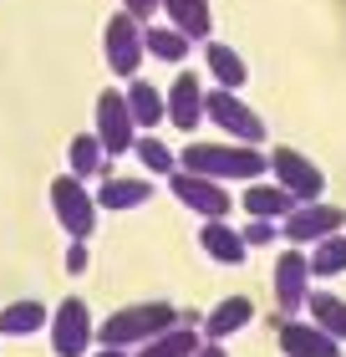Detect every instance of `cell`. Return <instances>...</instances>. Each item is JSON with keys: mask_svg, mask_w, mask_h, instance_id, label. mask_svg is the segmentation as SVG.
<instances>
[{"mask_svg": "<svg viewBox=\"0 0 346 357\" xmlns=\"http://www.w3.org/2000/svg\"><path fill=\"white\" fill-rule=\"evenodd\" d=\"M158 10H168V26L178 31V36H189V41H209V31H214L209 0H163Z\"/></svg>", "mask_w": 346, "mask_h": 357, "instance_id": "14", "label": "cell"}, {"mask_svg": "<svg viewBox=\"0 0 346 357\" xmlns=\"http://www.w3.org/2000/svg\"><path fill=\"white\" fill-rule=\"evenodd\" d=\"M178 317L168 301H138V306H123V312H112L102 327L92 332V342H102V347H143L148 337H158V332H168V327H178Z\"/></svg>", "mask_w": 346, "mask_h": 357, "instance_id": "2", "label": "cell"}, {"mask_svg": "<svg viewBox=\"0 0 346 357\" xmlns=\"http://www.w3.org/2000/svg\"><path fill=\"white\" fill-rule=\"evenodd\" d=\"M102 56H107V67L118 72V77H127V82L138 77V67H143V26H138L127 10L107 15V31H102Z\"/></svg>", "mask_w": 346, "mask_h": 357, "instance_id": "4", "label": "cell"}, {"mask_svg": "<svg viewBox=\"0 0 346 357\" xmlns=\"http://www.w3.org/2000/svg\"><path fill=\"white\" fill-rule=\"evenodd\" d=\"M280 352L285 357H341V342L326 337L316 321H280Z\"/></svg>", "mask_w": 346, "mask_h": 357, "instance_id": "13", "label": "cell"}, {"mask_svg": "<svg viewBox=\"0 0 346 357\" xmlns=\"http://www.w3.org/2000/svg\"><path fill=\"white\" fill-rule=\"evenodd\" d=\"M310 296V266H306V255L301 250H280V261H275V301H280V312L295 317L306 306Z\"/></svg>", "mask_w": 346, "mask_h": 357, "instance_id": "12", "label": "cell"}, {"mask_svg": "<svg viewBox=\"0 0 346 357\" xmlns=\"http://www.w3.org/2000/svg\"><path fill=\"white\" fill-rule=\"evenodd\" d=\"M204 56H209V72H214V82H219L224 92H235V87H244V61H239V52L235 46H224V41H204Z\"/></svg>", "mask_w": 346, "mask_h": 357, "instance_id": "23", "label": "cell"}, {"mask_svg": "<svg viewBox=\"0 0 346 357\" xmlns=\"http://www.w3.org/2000/svg\"><path fill=\"white\" fill-rule=\"evenodd\" d=\"M153 199V178H102L97 189V209H138Z\"/></svg>", "mask_w": 346, "mask_h": 357, "instance_id": "16", "label": "cell"}, {"mask_svg": "<svg viewBox=\"0 0 346 357\" xmlns=\"http://www.w3.org/2000/svg\"><path fill=\"white\" fill-rule=\"evenodd\" d=\"M67 164H72V178H97V174H107V158H102V149H97L92 133H77V138H72Z\"/></svg>", "mask_w": 346, "mask_h": 357, "instance_id": "24", "label": "cell"}, {"mask_svg": "<svg viewBox=\"0 0 346 357\" xmlns=\"http://www.w3.org/2000/svg\"><path fill=\"white\" fill-rule=\"evenodd\" d=\"M244 209H250V220H285L295 209V199L280 184H260V178H255V184L244 189Z\"/></svg>", "mask_w": 346, "mask_h": 357, "instance_id": "20", "label": "cell"}, {"mask_svg": "<svg viewBox=\"0 0 346 357\" xmlns=\"http://www.w3.org/2000/svg\"><path fill=\"white\" fill-rule=\"evenodd\" d=\"M123 102H127L133 128H158L163 123V87H153V82H127Z\"/></svg>", "mask_w": 346, "mask_h": 357, "instance_id": "19", "label": "cell"}, {"mask_svg": "<svg viewBox=\"0 0 346 357\" xmlns=\"http://www.w3.org/2000/svg\"><path fill=\"white\" fill-rule=\"evenodd\" d=\"M178 169L199 174V178H214V184H224V178L255 184V178L270 169V158L260 149H244V143H189L184 158H178Z\"/></svg>", "mask_w": 346, "mask_h": 357, "instance_id": "1", "label": "cell"}, {"mask_svg": "<svg viewBox=\"0 0 346 357\" xmlns=\"http://www.w3.org/2000/svg\"><path fill=\"white\" fill-rule=\"evenodd\" d=\"M163 118L173 128H184V133H194V128L204 123V82L194 72H178L173 82L163 87Z\"/></svg>", "mask_w": 346, "mask_h": 357, "instance_id": "11", "label": "cell"}, {"mask_svg": "<svg viewBox=\"0 0 346 357\" xmlns=\"http://www.w3.org/2000/svg\"><path fill=\"white\" fill-rule=\"evenodd\" d=\"M199 245L209 250V261H219V266H239L244 261V240H239V230H229L224 220H204Z\"/></svg>", "mask_w": 346, "mask_h": 357, "instance_id": "18", "label": "cell"}, {"mask_svg": "<svg viewBox=\"0 0 346 357\" xmlns=\"http://www.w3.org/2000/svg\"><path fill=\"white\" fill-rule=\"evenodd\" d=\"M52 209H56L61 230H67L72 240H87L97 230V199L81 189V178H72V174H61L52 184Z\"/></svg>", "mask_w": 346, "mask_h": 357, "instance_id": "6", "label": "cell"}, {"mask_svg": "<svg viewBox=\"0 0 346 357\" xmlns=\"http://www.w3.org/2000/svg\"><path fill=\"white\" fill-rule=\"evenodd\" d=\"M97 149H102V158H118V153H133V138H138V128L133 118H127V102H123V92L118 87H107L102 97H97Z\"/></svg>", "mask_w": 346, "mask_h": 357, "instance_id": "5", "label": "cell"}, {"mask_svg": "<svg viewBox=\"0 0 346 357\" xmlns=\"http://www.w3.org/2000/svg\"><path fill=\"white\" fill-rule=\"evenodd\" d=\"M158 6H163V0H123V10H127V15H133V21H138V26H143V21H148V15H153Z\"/></svg>", "mask_w": 346, "mask_h": 357, "instance_id": "30", "label": "cell"}, {"mask_svg": "<svg viewBox=\"0 0 346 357\" xmlns=\"http://www.w3.org/2000/svg\"><path fill=\"white\" fill-rule=\"evenodd\" d=\"M92 357H127V352H123V347H97Z\"/></svg>", "mask_w": 346, "mask_h": 357, "instance_id": "32", "label": "cell"}, {"mask_svg": "<svg viewBox=\"0 0 346 357\" xmlns=\"http://www.w3.org/2000/svg\"><path fill=\"white\" fill-rule=\"evenodd\" d=\"M143 52L158 61H184L189 56V36H178L173 26H148L143 31Z\"/></svg>", "mask_w": 346, "mask_h": 357, "instance_id": "25", "label": "cell"}, {"mask_svg": "<svg viewBox=\"0 0 346 357\" xmlns=\"http://www.w3.org/2000/svg\"><path fill=\"white\" fill-rule=\"evenodd\" d=\"M250 317H255L250 296H229V301H219V306L204 317V342H224V337H235L239 327H250Z\"/></svg>", "mask_w": 346, "mask_h": 357, "instance_id": "15", "label": "cell"}, {"mask_svg": "<svg viewBox=\"0 0 346 357\" xmlns=\"http://www.w3.org/2000/svg\"><path fill=\"white\" fill-rule=\"evenodd\" d=\"M194 357H229V352H224V342H199V352H194Z\"/></svg>", "mask_w": 346, "mask_h": 357, "instance_id": "31", "label": "cell"}, {"mask_svg": "<svg viewBox=\"0 0 346 357\" xmlns=\"http://www.w3.org/2000/svg\"><path fill=\"white\" fill-rule=\"evenodd\" d=\"M306 266H310V275H341L346 271V235L316 240V250L306 255Z\"/></svg>", "mask_w": 346, "mask_h": 357, "instance_id": "26", "label": "cell"}, {"mask_svg": "<svg viewBox=\"0 0 346 357\" xmlns=\"http://www.w3.org/2000/svg\"><path fill=\"white\" fill-rule=\"evenodd\" d=\"M46 306L41 301H10V306H0V337H31V332H41L46 327Z\"/></svg>", "mask_w": 346, "mask_h": 357, "instance_id": "22", "label": "cell"}, {"mask_svg": "<svg viewBox=\"0 0 346 357\" xmlns=\"http://www.w3.org/2000/svg\"><path fill=\"white\" fill-rule=\"evenodd\" d=\"M199 342H204V337L194 332V321H178V327L148 337V342L138 347V357H194V352H199Z\"/></svg>", "mask_w": 346, "mask_h": 357, "instance_id": "17", "label": "cell"}, {"mask_svg": "<svg viewBox=\"0 0 346 357\" xmlns=\"http://www.w3.org/2000/svg\"><path fill=\"white\" fill-rule=\"evenodd\" d=\"M239 240H244V250L250 245H270V240H280V225L275 220H250V230H244Z\"/></svg>", "mask_w": 346, "mask_h": 357, "instance_id": "28", "label": "cell"}, {"mask_svg": "<svg viewBox=\"0 0 346 357\" xmlns=\"http://www.w3.org/2000/svg\"><path fill=\"white\" fill-rule=\"evenodd\" d=\"M270 169H275V184L285 189L295 204H316V199H321L326 174L310 164L306 153H295V149H275V153H270Z\"/></svg>", "mask_w": 346, "mask_h": 357, "instance_id": "7", "label": "cell"}, {"mask_svg": "<svg viewBox=\"0 0 346 357\" xmlns=\"http://www.w3.org/2000/svg\"><path fill=\"white\" fill-rule=\"evenodd\" d=\"M168 189H173L178 204H189L194 215H204V220H224L229 209H235V204H229V189H224V184L199 178V174H184V169L168 174Z\"/></svg>", "mask_w": 346, "mask_h": 357, "instance_id": "10", "label": "cell"}, {"mask_svg": "<svg viewBox=\"0 0 346 357\" xmlns=\"http://www.w3.org/2000/svg\"><path fill=\"white\" fill-rule=\"evenodd\" d=\"M306 306H310V321H316V327H321L326 337L346 342V301L336 296V291H310Z\"/></svg>", "mask_w": 346, "mask_h": 357, "instance_id": "21", "label": "cell"}, {"mask_svg": "<svg viewBox=\"0 0 346 357\" xmlns=\"http://www.w3.org/2000/svg\"><path fill=\"white\" fill-rule=\"evenodd\" d=\"M346 230V209H336V204H295L290 215H285V225H280V235L290 240V245H316V240H326V235H341Z\"/></svg>", "mask_w": 346, "mask_h": 357, "instance_id": "8", "label": "cell"}, {"mask_svg": "<svg viewBox=\"0 0 346 357\" xmlns=\"http://www.w3.org/2000/svg\"><path fill=\"white\" fill-rule=\"evenodd\" d=\"M204 118L214 128H224L235 143H244V149H260L265 143V123H260V112L250 102H239V92H204Z\"/></svg>", "mask_w": 346, "mask_h": 357, "instance_id": "3", "label": "cell"}, {"mask_svg": "<svg viewBox=\"0 0 346 357\" xmlns=\"http://www.w3.org/2000/svg\"><path fill=\"white\" fill-rule=\"evenodd\" d=\"M133 153H138V164L148 169V174H173L178 169V158H173V149L168 143H158V138H133Z\"/></svg>", "mask_w": 346, "mask_h": 357, "instance_id": "27", "label": "cell"}, {"mask_svg": "<svg viewBox=\"0 0 346 357\" xmlns=\"http://www.w3.org/2000/svg\"><path fill=\"white\" fill-rule=\"evenodd\" d=\"M67 271L72 275L87 271V240H72V245H67Z\"/></svg>", "mask_w": 346, "mask_h": 357, "instance_id": "29", "label": "cell"}, {"mask_svg": "<svg viewBox=\"0 0 346 357\" xmlns=\"http://www.w3.org/2000/svg\"><path fill=\"white\" fill-rule=\"evenodd\" d=\"M92 332L97 327H92V312H87V301H81V296H67L52 312V352L56 357H81L92 347Z\"/></svg>", "mask_w": 346, "mask_h": 357, "instance_id": "9", "label": "cell"}]
</instances>
